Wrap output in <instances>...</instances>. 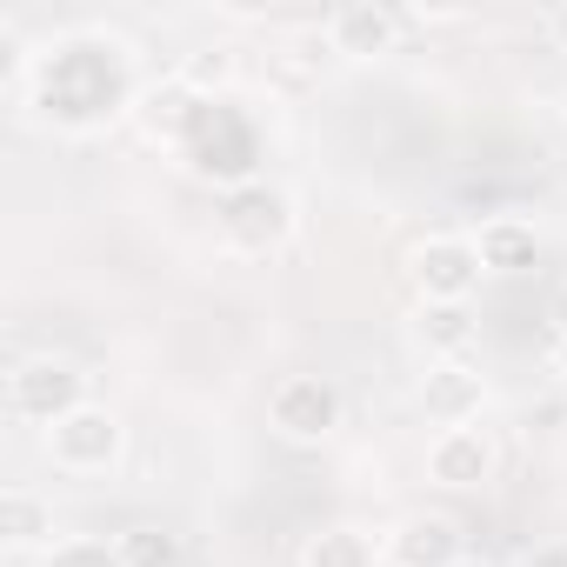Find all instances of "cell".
<instances>
[{"instance_id":"obj_11","label":"cell","mask_w":567,"mask_h":567,"mask_svg":"<svg viewBox=\"0 0 567 567\" xmlns=\"http://www.w3.org/2000/svg\"><path fill=\"white\" fill-rule=\"evenodd\" d=\"M8 527H14V540H34V527H41V507H34L28 494H8Z\"/></svg>"},{"instance_id":"obj_1","label":"cell","mask_w":567,"mask_h":567,"mask_svg":"<svg viewBox=\"0 0 567 567\" xmlns=\"http://www.w3.org/2000/svg\"><path fill=\"white\" fill-rule=\"evenodd\" d=\"M114 447H121L114 414L74 408V414H61V421H54V461H61V467H101Z\"/></svg>"},{"instance_id":"obj_10","label":"cell","mask_w":567,"mask_h":567,"mask_svg":"<svg viewBox=\"0 0 567 567\" xmlns=\"http://www.w3.org/2000/svg\"><path fill=\"white\" fill-rule=\"evenodd\" d=\"M348 554H354V560H361V554H368V547H361V540H354V534H348V527H341V534H328V540H321V547H315V554H308V567H341V560H348Z\"/></svg>"},{"instance_id":"obj_6","label":"cell","mask_w":567,"mask_h":567,"mask_svg":"<svg viewBox=\"0 0 567 567\" xmlns=\"http://www.w3.org/2000/svg\"><path fill=\"white\" fill-rule=\"evenodd\" d=\"M394 14H381V8H341L334 21H328V34H334V48L341 54H381L388 41H394Z\"/></svg>"},{"instance_id":"obj_7","label":"cell","mask_w":567,"mask_h":567,"mask_svg":"<svg viewBox=\"0 0 567 567\" xmlns=\"http://www.w3.org/2000/svg\"><path fill=\"white\" fill-rule=\"evenodd\" d=\"M427 408L447 414V427H467V408H481V388L461 368H441V374H427Z\"/></svg>"},{"instance_id":"obj_2","label":"cell","mask_w":567,"mask_h":567,"mask_svg":"<svg viewBox=\"0 0 567 567\" xmlns=\"http://www.w3.org/2000/svg\"><path fill=\"white\" fill-rule=\"evenodd\" d=\"M334 388L328 381H288V388H280L274 394V421L280 427H288L295 441H315V434H328L334 427Z\"/></svg>"},{"instance_id":"obj_5","label":"cell","mask_w":567,"mask_h":567,"mask_svg":"<svg viewBox=\"0 0 567 567\" xmlns=\"http://www.w3.org/2000/svg\"><path fill=\"white\" fill-rule=\"evenodd\" d=\"M454 554H461V534H454L447 514H414L401 527V560L408 567H447Z\"/></svg>"},{"instance_id":"obj_13","label":"cell","mask_w":567,"mask_h":567,"mask_svg":"<svg viewBox=\"0 0 567 567\" xmlns=\"http://www.w3.org/2000/svg\"><path fill=\"white\" fill-rule=\"evenodd\" d=\"M554 368H560V374H567V334H560V348H554Z\"/></svg>"},{"instance_id":"obj_8","label":"cell","mask_w":567,"mask_h":567,"mask_svg":"<svg viewBox=\"0 0 567 567\" xmlns=\"http://www.w3.org/2000/svg\"><path fill=\"white\" fill-rule=\"evenodd\" d=\"M481 260H494L501 274H514V267L534 260V234H527V227H487V234H481Z\"/></svg>"},{"instance_id":"obj_3","label":"cell","mask_w":567,"mask_h":567,"mask_svg":"<svg viewBox=\"0 0 567 567\" xmlns=\"http://www.w3.org/2000/svg\"><path fill=\"white\" fill-rule=\"evenodd\" d=\"M474 267H481V247H467V240H427V247L414 254V274H421V288H427V295H441V301L467 295Z\"/></svg>"},{"instance_id":"obj_9","label":"cell","mask_w":567,"mask_h":567,"mask_svg":"<svg viewBox=\"0 0 567 567\" xmlns=\"http://www.w3.org/2000/svg\"><path fill=\"white\" fill-rule=\"evenodd\" d=\"M441 341V348H467V321L454 315V308H434V315H421V341Z\"/></svg>"},{"instance_id":"obj_15","label":"cell","mask_w":567,"mask_h":567,"mask_svg":"<svg viewBox=\"0 0 567 567\" xmlns=\"http://www.w3.org/2000/svg\"><path fill=\"white\" fill-rule=\"evenodd\" d=\"M554 315H560V334H567V295H560V308H554Z\"/></svg>"},{"instance_id":"obj_4","label":"cell","mask_w":567,"mask_h":567,"mask_svg":"<svg viewBox=\"0 0 567 567\" xmlns=\"http://www.w3.org/2000/svg\"><path fill=\"white\" fill-rule=\"evenodd\" d=\"M427 467H434V481H447V487H474V481H487L494 447H487V434H481V427H447V434H441V447L427 454Z\"/></svg>"},{"instance_id":"obj_14","label":"cell","mask_w":567,"mask_h":567,"mask_svg":"<svg viewBox=\"0 0 567 567\" xmlns=\"http://www.w3.org/2000/svg\"><path fill=\"white\" fill-rule=\"evenodd\" d=\"M554 34H560V41H567V8H560V14H554Z\"/></svg>"},{"instance_id":"obj_12","label":"cell","mask_w":567,"mask_h":567,"mask_svg":"<svg viewBox=\"0 0 567 567\" xmlns=\"http://www.w3.org/2000/svg\"><path fill=\"white\" fill-rule=\"evenodd\" d=\"M187 74H194V81H220V74H227V54H214V61H194Z\"/></svg>"}]
</instances>
